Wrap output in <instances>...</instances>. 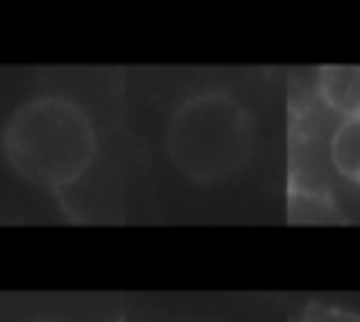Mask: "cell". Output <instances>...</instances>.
I'll return each mask as SVG.
<instances>
[{
  "mask_svg": "<svg viewBox=\"0 0 360 322\" xmlns=\"http://www.w3.org/2000/svg\"><path fill=\"white\" fill-rule=\"evenodd\" d=\"M316 92L329 111L342 120L360 117V67H326L319 70Z\"/></svg>",
  "mask_w": 360,
  "mask_h": 322,
  "instance_id": "3957f363",
  "label": "cell"
},
{
  "mask_svg": "<svg viewBox=\"0 0 360 322\" xmlns=\"http://www.w3.org/2000/svg\"><path fill=\"white\" fill-rule=\"evenodd\" d=\"M165 149L171 165L193 183H221L234 177L256 149L253 114L228 92L186 98L168 120Z\"/></svg>",
  "mask_w": 360,
  "mask_h": 322,
  "instance_id": "7a4b0ae2",
  "label": "cell"
},
{
  "mask_svg": "<svg viewBox=\"0 0 360 322\" xmlns=\"http://www.w3.org/2000/svg\"><path fill=\"white\" fill-rule=\"evenodd\" d=\"M98 152L86 108L60 95L32 98L4 127V155L22 180L41 190L73 186Z\"/></svg>",
  "mask_w": 360,
  "mask_h": 322,
  "instance_id": "6da1fadb",
  "label": "cell"
},
{
  "mask_svg": "<svg viewBox=\"0 0 360 322\" xmlns=\"http://www.w3.org/2000/svg\"><path fill=\"white\" fill-rule=\"evenodd\" d=\"M120 322H124V319H120Z\"/></svg>",
  "mask_w": 360,
  "mask_h": 322,
  "instance_id": "52a82bcc",
  "label": "cell"
},
{
  "mask_svg": "<svg viewBox=\"0 0 360 322\" xmlns=\"http://www.w3.org/2000/svg\"><path fill=\"white\" fill-rule=\"evenodd\" d=\"M329 155L335 171L342 174L348 183L360 186V117L354 120H342L332 133L329 143Z\"/></svg>",
  "mask_w": 360,
  "mask_h": 322,
  "instance_id": "277c9868",
  "label": "cell"
},
{
  "mask_svg": "<svg viewBox=\"0 0 360 322\" xmlns=\"http://www.w3.org/2000/svg\"><path fill=\"white\" fill-rule=\"evenodd\" d=\"M300 322H360V313L345 310V307H332V304H310L304 310Z\"/></svg>",
  "mask_w": 360,
  "mask_h": 322,
  "instance_id": "8992f818",
  "label": "cell"
},
{
  "mask_svg": "<svg viewBox=\"0 0 360 322\" xmlns=\"http://www.w3.org/2000/svg\"><path fill=\"white\" fill-rule=\"evenodd\" d=\"M332 212H338V209L326 196H319V193H304V190L291 193L294 221H326V218H332Z\"/></svg>",
  "mask_w": 360,
  "mask_h": 322,
  "instance_id": "5b68a950",
  "label": "cell"
}]
</instances>
